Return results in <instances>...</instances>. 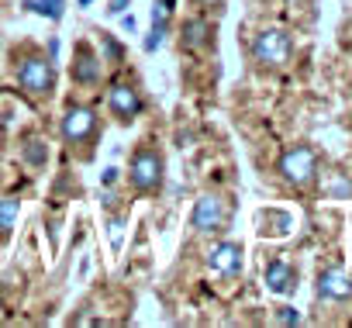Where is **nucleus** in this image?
Wrapping results in <instances>:
<instances>
[{
    "instance_id": "nucleus-1",
    "label": "nucleus",
    "mask_w": 352,
    "mask_h": 328,
    "mask_svg": "<svg viewBox=\"0 0 352 328\" xmlns=\"http://www.w3.org/2000/svg\"><path fill=\"white\" fill-rule=\"evenodd\" d=\"M276 170H280V177H283L290 187L304 190V187H311V184L318 180V152H314L311 145H290V149L280 155Z\"/></svg>"
},
{
    "instance_id": "nucleus-2",
    "label": "nucleus",
    "mask_w": 352,
    "mask_h": 328,
    "mask_svg": "<svg viewBox=\"0 0 352 328\" xmlns=\"http://www.w3.org/2000/svg\"><path fill=\"white\" fill-rule=\"evenodd\" d=\"M290 56H294V39L283 28H266L252 42V59L263 69H280V66L290 63Z\"/></svg>"
},
{
    "instance_id": "nucleus-3",
    "label": "nucleus",
    "mask_w": 352,
    "mask_h": 328,
    "mask_svg": "<svg viewBox=\"0 0 352 328\" xmlns=\"http://www.w3.org/2000/svg\"><path fill=\"white\" fill-rule=\"evenodd\" d=\"M18 87L32 97H49L52 87H56V69H52V59L45 56H25L18 63Z\"/></svg>"
},
{
    "instance_id": "nucleus-4",
    "label": "nucleus",
    "mask_w": 352,
    "mask_h": 328,
    "mask_svg": "<svg viewBox=\"0 0 352 328\" xmlns=\"http://www.w3.org/2000/svg\"><path fill=\"white\" fill-rule=\"evenodd\" d=\"M59 131H63V142L69 149H83L97 135V114H94V107L69 104L66 114H63V121H59Z\"/></svg>"
},
{
    "instance_id": "nucleus-5",
    "label": "nucleus",
    "mask_w": 352,
    "mask_h": 328,
    "mask_svg": "<svg viewBox=\"0 0 352 328\" xmlns=\"http://www.w3.org/2000/svg\"><path fill=\"white\" fill-rule=\"evenodd\" d=\"M128 180H131V187L138 194H155L162 187V155L155 149H138L131 155Z\"/></svg>"
},
{
    "instance_id": "nucleus-6",
    "label": "nucleus",
    "mask_w": 352,
    "mask_h": 328,
    "mask_svg": "<svg viewBox=\"0 0 352 328\" xmlns=\"http://www.w3.org/2000/svg\"><path fill=\"white\" fill-rule=\"evenodd\" d=\"M225 221H228V204H225L221 197H214V194H204V197L194 204L190 225H194L197 232H204V235H214V232H221V228H225Z\"/></svg>"
},
{
    "instance_id": "nucleus-7",
    "label": "nucleus",
    "mask_w": 352,
    "mask_h": 328,
    "mask_svg": "<svg viewBox=\"0 0 352 328\" xmlns=\"http://www.w3.org/2000/svg\"><path fill=\"white\" fill-rule=\"evenodd\" d=\"M107 107H111V114L121 124H128V121H135L142 114V94L131 83H111L107 87Z\"/></svg>"
},
{
    "instance_id": "nucleus-8",
    "label": "nucleus",
    "mask_w": 352,
    "mask_h": 328,
    "mask_svg": "<svg viewBox=\"0 0 352 328\" xmlns=\"http://www.w3.org/2000/svg\"><path fill=\"white\" fill-rule=\"evenodd\" d=\"M314 290H318L321 300H349L352 297V276L345 270H324V273H318Z\"/></svg>"
},
{
    "instance_id": "nucleus-9",
    "label": "nucleus",
    "mask_w": 352,
    "mask_h": 328,
    "mask_svg": "<svg viewBox=\"0 0 352 328\" xmlns=\"http://www.w3.org/2000/svg\"><path fill=\"white\" fill-rule=\"evenodd\" d=\"M208 266L218 273V276H235L242 270V245L239 242H218L211 252H208Z\"/></svg>"
},
{
    "instance_id": "nucleus-10",
    "label": "nucleus",
    "mask_w": 352,
    "mask_h": 328,
    "mask_svg": "<svg viewBox=\"0 0 352 328\" xmlns=\"http://www.w3.org/2000/svg\"><path fill=\"white\" fill-rule=\"evenodd\" d=\"M73 80H76L80 87H94V83H100V56H97L90 45H80V49H76Z\"/></svg>"
},
{
    "instance_id": "nucleus-11",
    "label": "nucleus",
    "mask_w": 352,
    "mask_h": 328,
    "mask_svg": "<svg viewBox=\"0 0 352 328\" xmlns=\"http://www.w3.org/2000/svg\"><path fill=\"white\" fill-rule=\"evenodd\" d=\"M180 45L187 52H201L211 45V25L204 18H187L184 28H180Z\"/></svg>"
},
{
    "instance_id": "nucleus-12",
    "label": "nucleus",
    "mask_w": 352,
    "mask_h": 328,
    "mask_svg": "<svg viewBox=\"0 0 352 328\" xmlns=\"http://www.w3.org/2000/svg\"><path fill=\"white\" fill-rule=\"evenodd\" d=\"M266 287H270L273 294H290V290L297 287V270H294L287 259H273V263L266 266Z\"/></svg>"
},
{
    "instance_id": "nucleus-13",
    "label": "nucleus",
    "mask_w": 352,
    "mask_h": 328,
    "mask_svg": "<svg viewBox=\"0 0 352 328\" xmlns=\"http://www.w3.org/2000/svg\"><path fill=\"white\" fill-rule=\"evenodd\" d=\"M18 211H21L18 197H4V201H0V239H11V232L18 225Z\"/></svg>"
},
{
    "instance_id": "nucleus-14",
    "label": "nucleus",
    "mask_w": 352,
    "mask_h": 328,
    "mask_svg": "<svg viewBox=\"0 0 352 328\" xmlns=\"http://www.w3.org/2000/svg\"><path fill=\"white\" fill-rule=\"evenodd\" d=\"M25 8L49 18V21H59L63 18V0H25Z\"/></svg>"
},
{
    "instance_id": "nucleus-15",
    "label": "nucleus",
    "mask_w": 352,
    "mask_h": 328,
    "mask_svg": "<svg viewBox=\"0 0 352 328\" xmlns=\"http://www.w3.org/2000/svg\"><path fill=\"white\" fill-rule=\"evenodd\" d=\"M45 159H49V152H45V142L42 138L25 142V162H32V166H45Z\"/></svg>"
},
{
    "instance_id": "nucleus-16",
    "label": "nucleus",
    "mask_w": 352,
    "mask_h": 328,
    "mask_svg": "<svg viewBox=\"0 0 352 328\" xmlns=\"http://www.w3.org/2000/svg\"><path fill=\"white\" fill-rule=\"evenodd\" d=\"M169 4H166V0H155V4H152V28H159V32H166V18H169Z\"/></svg>"
},
{
    "instance_id": "nucleus-17",
    "label": "nucleus",
    "mask_w": 352,
    "mask_h": 328,
    "mask_svg": "<svg viewBox=\"0 0 352 328\" xmlns=\"http://www.w3.org/2000/svg\"><path fill=\"white\" fill-rule=\"evenodd\" d=\"M276 321L280 325H300V314H297V307H280L276 311Z\"/></svg>"
},
{
    "instance_id": "nucleus-18",
    "label": "nucleus",
    "mask_w": 352,
    "mask_h": 328,
    "mask_svg": "<svg viewBox=\"0 0 352 328\" xmlns=\"http://www.w3.org/2000/svg\"><path fill=\"white\" fill-rule=\"evenodd\" d=\"M118 177H121V170H118V166H107V170L100 173V184L111 187V184H118Z\"/></svg>"
},
{
    "instance_id": "nucleus-19",
    "label": "nucleus",
    "mask_w": 352,
    "mask_h": 328,
    "mask_svg": "<svg viewBox=\"0 0 352 328\" xmlns=\"http://www.w3.org/2000/svg\"><path fill=\"white\" fill-rule=\"evenodd\" d=\"M100 42H104V49H107V56H114V59H121V45H114L107 35H100Z\"/></svg>"
},
{
    "instance_id": "nucleus-20",
    "label": "nucleus",
    "mask_w": 352,
    "mask_h": 328,
    "mask_svg": "<svg viewBox=\"0 0 352 328\" xmlns=\"http://www.w3.org/2000/svg\"><path fill=\"white\" fill-rule=\"evenodd\" d=\"M45 49H49V59H56L63 45H59V39H49V45H45Z\"/></svg>"
},
{
    "instance_id": "nucleus-21",
    "label": "nucleus",
    "mask_w": 352,
    "mask_h": 328,
    "mask_svg": "<svg viewBox=\"0 0 352 328\" xmlns=\"http://www.w3.org/2000/svg\"><path fill=\"white\" fill-rule=\"evenodd\" d=\"M124 8H128V0H111V8H107V11H111V14H121Z\"/></svg>"
},
{
    "instance_id": "nucleus-22",
    "label": "nucleus",
    "mask_w": 352,
    "mask_h": 328,
    "mask_svg": "<svg viewBox=\"0 0 352 328\" xmlns=\"http://www.w3.org/2000/svg\"><path fill=\"white\" fill-rule=\"evenodd\" d=\"M194 4H201V8H218L221 0H194Z\"/></svg>"
},
{
    "instance_id": "nucleus-23",
    "label": "nucleus",
    "mask_w": 352,
    "mask_h": 328,
    "mask_svg": "<svg viewBox=\"0 0 352 328\" xmlns=\"http://www.w3.org/2000/svg\"><path fill=\"white\" fill-rule=\"evenodd\" d=\"M76 4H80V8H90V4H94V0H76Z\"/></svg>"
}]
</instances>
